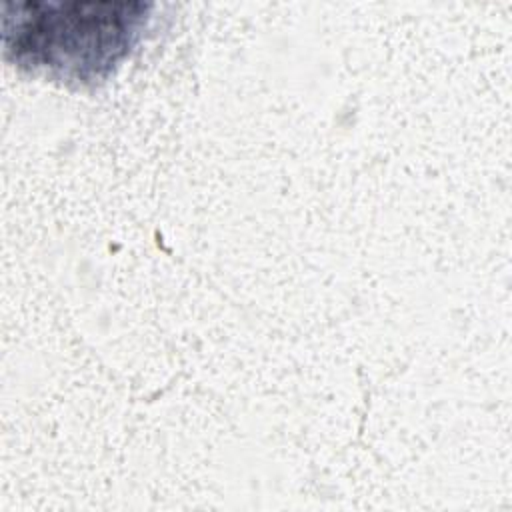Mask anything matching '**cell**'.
Wrapping results in <instances>:
<instances>
[{"instance_id":"6da1fadb","label":"cell","mask_w":512,"mask_h":512,"mask_svg":"<svg viewBox=\"0 0 512 512\" xmlns=\"http://www.w3.org/2000/svg\"><path fill=\"white\" fill-rule=\"evenodd\" d=\"M10 6L16 14L2 20L6 54L20 66L78 82L104 78L130 52L148 18V6L126 2Z\"/></svg>"}]
</instances>
